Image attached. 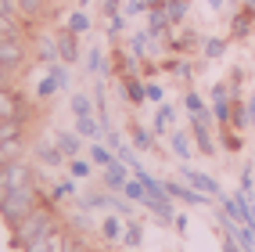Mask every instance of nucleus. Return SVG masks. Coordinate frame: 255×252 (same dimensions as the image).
<instances>
[{
	"label": "nucleus",
	"instance_id": "obj_20",
	"mask_svg": "<svg viewBox=\"0 0 255 252\" xmlns=\"http://www.w3.org/2000/svg\"><path fill=\"white\" fill-rule=\"evenodd\" d=\"M140 238H144V227L140 224H126V231H123V245H140Z\"/></svg>",
	"mask_w": 255,
	"mask_h": 252
},
{
	"label": "nucleus",
	"instance_id": "obj_28",
	"mask_svg": "<svg viewBox=\"0 0 255 252\" xmlns=\"http://www.w3.org/2000/svg\"><path fill=\"white\" fill-rule=\"evenodd\" d=\"M205 54L209 58H219V54H223V40H209L205 43Z\"/></svg>",
	"mask_w": 255,
	"mask_h": 252
},
{
	"label": "nucleus",
	"instance_id": "obj_24",
	"mask_svg": "<svg viewBox=\"0 0 255 252\" xmlns=\"http://www.w3.org/2000/svg\"><path fill=\"white\" fill-rule=\"evenodd\" d=\"M18 76H22V72H14V69H7V65H0V87H14V83H18Z\"/></svg>",
	"mask_w": 255,
	"mask_h": 252
},
{
	"label": "nucleus",
	"instance_id": "obj_30",
	"mask_svg": "<svg viewBox=\"0 0 255 252\" xmlns=\"http://www.w3.org/2000/svg\"><path fill=\"white\" fill-rule=\"evenodd\" d=\"M147 97H151V101H162V87H155V83H151V87H147Z\"/></svg>",
	"mask_w": 255,
	"mask_h": 252
},
{
	"label": "nucleus",
	"instance_id": "obj_5",
	"mask_svg": "<svg viewBox=\"0 0 255 252\" xmlns=\"http://www.w3.org/2000/svg\"><path fill=\"white\" fill-rule=\"evenodd\" d=\"M126 180H129V170H126L123 159H115V162L105 166V188H108V191H123Z\"/></svg>",
	"mask_w": 255,
	"mask_h": 252
},
{
	"label": "nucleus",
	"instance_id": "obj_13",
	"mask_svg": "<svg viewBox=\"0 0 255 252\" xmlns=\"http://www.w3.org/2000/svg\"><path fill=\"white\" fill-rule=\"evenodd\" d=\"M252 22H255V7L248 4L241 14H237V18L230 22V32H234V36H248V29H252Z\"/></svg>",
	"mask_w": 255,
	"mask_h": 252
},
{
	"label": "nucleus",
	"instance_id": "obj_32",
	"mask_svg": "<svg viewBox=\"0 0 255 252\" xmlns=\"http://www.w3.org/2000/svg\"><path fill=\"white\" fill-rule=\"evenodd\" d=\"M72 252H97V249H90V245H87V242H79V245H76V249H72Z\"/></svg>",
	"mask_w": 255,
	"mask_h": 252
},
{
	"label": "nucleus",
	"instance_id": "obj_33",
	"mask_svg": "<svg viewBox=\"0 0 255 252\" xmlns=\"http://www.w3.org/2000/svg\"><path fill=\"white\" fill-rule=\"evenodd\" d=\"M248 4H252V7H255V0H248Z\"/></svg>",
	"mask_w": 255,
	"mask_h": 252
},
{
	"label": "nucleus",
	"instance_id": "obj_21",
	"mask_svg": "<svg viewBox=\"0 0 255 252\" xmlns=\"http://www.w3.org/2000/svg\"><path fill=\"white\" fill-rule=\"evenodd\" d=\"M65 29H72L76 36H79V32H87V29H90V18H87L83 11H76V14H69V25H65Z\"/></svg>",
	"mask_w": 255,
	"mask_h": 252
},
{
	"label": "nucleus",
	"instance_id": "obj_17",
	"mask_svg": "<svg viewBox=\"0 0 255 252\" xmlns=\"http://www.w3.org/2000/svg\"><path fill=\"white\" fill-rule=\"evenodd\" d=\"M173 151H176V155L180 159H187V155H194V151H191V133H173Z\"/></svg>",
	"mask_w": 255,
	"mask_h": 252
},
{
	"label": "nucleus",
	"instance_id": "obj_8",
	"mask_svg": "<svg viewBox=\"0 0 255 252\" xmlns=\"http://www.w3.org/2000/svg\"><path fill=\"white\" fill-rule=\"evenodd\" d=\"M183 177L191 180V188H194V191L209 195V198H219V184H216L212 177H205V173H194V170H183Z\"/></svg>",
	"mask_w": 255,
	"mask_h": 252
},
{
	"label": "nucleus",
	"instance_id": "obj_26",
	"mask_svg": "<svg viewBox=\"0 0 255 252\" xmlns=\"http://www.w3.org/2000/svg\"><path fill=\"white\" fill-rule=\"evenodd\" d=\"M187 108H191V115H205V101L198 94H187Z\"/></svg>",
	"mask_w": 255,
	"mask_h": 252
},
{
	"label": "nucleus",
	"instance_id": "obj_7",
	"mask_svg": "<svg viewBox=\"0 0 255 252\" xmlns=\"http://www.w3.org/2000/svg\"><path fill=\"white\" fill-rule=\"evenodd\" d=\"M58 36V58L65 61V65H72L76 58H79V47H76V32L72 29H61V32H54Z\"/></svg>",
	"mask_w": 255,
	"mask_h": 252
},
{
	"label": "nucleus",
	"instance_id": "obj_15",
	"mask_svg": "<svg viewBox=\"0 0 255 252\" xmlns=\"http://www.w3.org/2000/svg\"><path fill=\"white\" fill-rule=\"evenodd\" d=\"M123 195H126L129 202H137V206H144V198H147V188H144V180L137 177V180H126V188H123Z\"/></svg>",
	"mask_w": 255,
	"mask_h": 252
},
{
	"label": "nucleus",
	"instance_id": "obj_9",
	"mask_svg": "<svg viewBox=\"0 0 255 252\" xmlns=\"http://www.w3.org/2000/svg\"><path fill=\"white\" fill-rule=\"evenodd\" d=\"M18 159H25V137L0 141V166H7V162H18Z\"/></svg>",
	"mask_w": 255,
	"mask_h": 252
},
{
	"label": "nucleus",
	"instance_id": "obj_27",
	"mask_svg": "<svg viewBox=\"0 0 255 252\" xmlns=\"http://www.w3.org/2000/svg\"><path fill=\"white\" fill-rule=\"evenodd\" d=\"M169 119H173V108H158V119H155V130H169Z\"/></svg>",
	"mask_w": 255,
	"mask_h": 252
},
{
	"label": "nucleus",
	"instance_id": "obj_22",
	"mask_svg": "<svg viewBox=\"0 0 255 252\" xmlns=\"http://www.w3.org/2000/svg\"><path fill=\"white\" fill-rule=\"evenodd\" d=\"M133 144H137L140 151H151V144H155V137H151L147 130H140V126H133Z\"/></svg>",
	"mask_w": 255,
	"mask_h": 252
},
{
	"label": "nucleus",
	"instance_id": "obj_3",
	"mask_svg": "<svg viewBox=\"0 0 255 252\" xmlns=\"http://www.w3.org/2000/svg\"><path fill=\"white\" fill-rule=\"evenodd\" d=\"M29 54H32L29 36H11V40H0V65H7V69H14V72H25Z\"/></svg>",
	"mask_w": 255,
	"mask_h": 252
},
{
	"label": "nucleus",
	"instance_id": "obj_29",
	"mask_svg": "<svg viewBox=\"0 0 255 252\" xmlns=\"http://www.w3.org/2000/svg\"><path fill=\"white\" fill-rule=\"evenodd\" d=\"M0 14H18V0H0Z\"/></svg>",
	"mask_w": 255,
	"mask_h": 252
},
{
	"label": "nucleus",
	"instance_id": "obj_1",
	"mask_svg": "<svg viewBox=\"0 0 255 252\" xmlns=\"http://www.w3.org/2000/svg\"><path fill=\"white\" fill-rule=\"evenodd\" d=\"M61 224H65V220H61L58 206H54L50 198H43L29 216H22V220L14 224V227H7V231H11V245H14V249H22V245H29L32 238H40V234L54 231V227H61Z\"/></svg>",
	"mask_w": 255,
	"mask_h": 252
},
{
	"label": "nucleus",
	"instance_id": "obj_12",
	"mask_svg": "<svg viewBox=\"0 0 255 252\" xmlns=\"http://www.w3.org/2000/svg\"><path fill=\"white\" fill-rule=\"evenodd\" d=\"M79 242H83L79 234H76L69 224H61V227H58V242H54V252H72Z\"/></svg>",
	"mask_w": 255,
	"mask_h": 252
},
{
	"label": "nucleus",
	"instance_id": "obj_10",
	"mask_svg": "<svg viewBox=\"0 0 255 252\" xmlns=\"http://www.w3.org/2000/svg\"><path fill=\"white\" fill-rule=\"evenodd\" d=\"M123 220L119 216H105V224H101V242H108V245H119L123 242Z\"/></svg>",
	"mask_w": 255,
	"mask_h": 252
},
{
	"label": "nucleus",
	"instance_id": "obj_14",
	"mask_svg": "<svg viewBox=\"0 0 255 252\" xmlns=\"http://www.w3.org/2000/svg\"><path fill=\"white\" fill-rule=\"evenodd\" d=\"M25 137V119H0V141Z\"/></svg>",
	"mask_w": 255,
	"mask_h": 252
},
{
	"label": "nucleus",
	"instance_id": "obj_18",
	"mask_svg": "<svg viewBox=\"0 0 255 252\" xmlns=\"http://www.w3.org/2000/svg\"><path fill=\"white\" fill-rule=\"evenodd\" d=\"M76 133H79V137H97V123H94V115H79V119H76Z\"/></svg>",
	"mask_w": 255,
	"mask_h": 252
},
{
	"label": "nucleus",
	"instance_id": "obj_11",
	"mask_svg": "<svg viewBox=\"0 0 255 252\" xmlns=\"http://www.w3.org/2000/svg\"><path fill=\"white\" fill-rule=\"evenodd\" d=\"M54 242H58V227L47 231V234H40V238H32V242L22 245L18 252H54Z\"/></svg>",
	"mask_w": 255,
	"mask_h": 252
},
{
	"label": "nucleus",
	"instance_id": "obj_25",
	"mask_svg": "<svg viewBox=\"0 0 255 252\" xmlns=\"http://www.w3.org/2000/svg\"><path fill=\"white\" fill-rule=\"evenodd\" d=\"M72 112H76V119H79V115H90V101L83 97V94H76L72 97Z\"/></svg>",
	"mask_w": 255,
	"mask_h": 252
},
{
	"label": "nucleus",
	"instance_id": "obj_19",
	"mask_svg": "<svg viewBox=\"0 0 255 252\" xmlns=\"http://www.w3.org/2000/svg\"><path fill=\"white\" fill-rule=\"evenodd\" d=\"M90 162H94V166H101V170H105L108 162H115V155H112L108 148H101V144H94V148H90Z\"/></svg>",
	"mask_w": 255,
	"mask_h": 252
},
{
	"label": "nucleus",
	"instance_id": "obj_6",
	"mask_svg": "<svg viewBox=\"0 0 255 252\" xmlns=\"http://www.w3.org/2000/svg\"><path fill=\"white\" fill-rule=\"evenodd\" d=\"M32 25L18 14H0V40H11V36H29Z\"/></svg>",
	"mask_w": 255,
	"mask_h": 252
},
{
	"label": "nucleus",
	"instance_id": "obj_4",
	"mask_svg": "<svg viewBox=\"0 0 255 252\" xmlns=\"http://www.w3.org/2000/svg\"><path fill=\"white\" fill-rule=\"evenodd\" d=\"M29 105H25V94L14 87H0V119H25Z\"/></svg>",
	"mask_w": 255,
	"mask_h": 252
},
{
	"label": "nucleus",
	"instance_id": "obj_2",
	"mask_svg": "<svg viewBox=\"0 0 255 252\" xmlns=\"http://www.w3.org/2000/svg\"><path fill=\"white\" fill-rule=\"evenodd\" d=\"M43 198H47V191H43V180L22 184V188H14V191H7L4 198H0V220H4L7 227H14V224L22 220V216H29L32 209H36Z\"/></svg>",
	"mask_w": 255,
	"mask_h": 252
},
{
	"label": "nucleus",
	"instance_id": "obj_23",
	"mask_svg": "<svg viewBox=\"0 0 255 252\" xmlns=\"http://www.w3.org/2000/svg\"><path fill=\"white\" fill-rule=\"evenodd\" d=\"M69 173H72L76 180H83V177H90V162H83L79 155H76V159H69Z\"/></svg>",
	"mask_w": 255,
	"mask_h": 252
},
{
	"label": "nucleus",
	"instance_id": "obj_31",
	"mask_svg": "<svg viewBox=\"0 0 255 252\" xmlns=\"http://www.w3.org/2000/svg\"><path fill=\"white\" fill-rule=\"evenodd\" d=\"M223 252H241V249H237V245H234V234H230V238L223 242Z\"/></svg>",
	"mask_w": 255,
	"mask_h": 252
},
{
	"label": "nucleus",
	"instance_id": "obj_16",
	"mask_svg": "<svg viewBox=\"0 0 255 252\" xmlns=\"http://www.w3.org/2000/svg\"><path fill=\"white\" fill-rule=\"evenodd\" d=\"M58 148L65 151V159H76L79 155V137L76 133H58Z\"/></svg>",
	"mask_w": 255,
	"mask_h": 252
}]
</instances>
